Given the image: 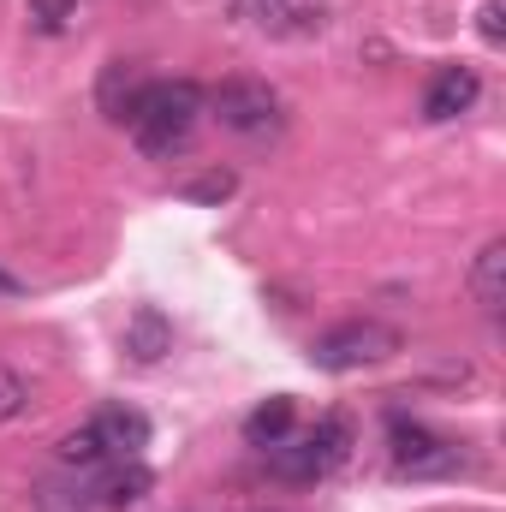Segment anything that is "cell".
Listing matches in <instances>:
<instances>
[{
	"label": "cell",
	"mask_w": 506,
	"mask_h": 512,
	"mask_svg": "<svg viewBox=\"0 0 506 512\" xmlns=\"http://www.w3.org/2000/svg\"><path fill=\"white\" fill-rule=\"evenodd\" d=\"M203 114H209L203 84H191V78H155V84L131 90V102H126L120 120L131 126V137H137L143 155L167 161V155H179V149L191 143V131H197Z\"/></svg>",
	"instance_id": "6da1fadb"
},
{
	"label": "cell",
	"mask_w": 506,
	"mask_h": 512,
	"mask_svg": "<svg viewBox=\"0 0 506 512\" xmlns=\"http://www.w3.org/2000/svg\"><path fill=\"white\" fill-rule=\"evenodd\" d=\"M352 447H358V423L346 411H328L310 429H292L280 447H268V471L292 489H310V483H328L352 459Z\"/></svg>",
	"instance_id": "7a4b0ae2"
},
{
	"label": "cell",
	"mask_w": 506,
	"mask_h": 512,
	"mask_svg": "<svg viewBox=\"0 0 506 512\" xmlns=\"http://www.w3.org/2000/svg\"><path fill=\"white\" fill-rule=\"evenodd\" d=\"M399 346H405V334H399L393 322H381V316H352V322H334V328L316 334L310 364L328 370V376H352V370H376L387 358H399Z\"/></svg>",
	"instance_id": "3957f363"
},
{
	"label": "cell",
	"mask_w": 506,
	"mask_h": 512,
	"mask_svg": "<svg viewBox=\"0 0 506 512\" xmlns=\"http://www.w3.org/2000/svg\"><path fill=\"white\" fill-rule=\"evenodd\" d=\"M209 114L221 120V131L251 137V143H268V137L286 131V102H280V90L262 84V78H221V84L209 90Z\"/></svg>",
	"instance_id": "277c9868"
},
{
	"label": "cell",
	"mask_w": 506,
	"mask_h": 512,
	"mask_svg": "<svg viewBox=\"0 0 506 512\" xmlns=\"http://www.w3.org/2000/svg\"><path fill=\"white\" fill-rule=\"evenodd\" d=\"M387 459H393V477H411V483H423V477H459L471 465V453L459 441H447V435H435V429H423L411 417L387 423Z\"/></svg>",
	"instance_id": "5b68a950"
},
{
	"label": "cell",
	"mask_w": 506,
	"mask_h": 512,
	"mask_svg": "<svg viewBox=\"0 0 506 512\" xmlns=\"http://www.w3.org/2000/svg\"><path fill=\"white\" fill-rule=\"evenodd\" d=\"M233 12L256 36H274V42H304V36H322L328 24V0H233Z\"/></svg>",
	"instance_id": "8992f818"
},
{
	"label": "cell",
	"mask_w": 506,
	"mask_h": 512,
	"mask_svg": "<svg viewBox=\"0 0 506 512\" xmlns=\"http://www.w3.org/2000/svg\"><path fill=\"white\" fill-rule=\"evenodd\" d=\"M477 96H483V78H477L471 66H441V72L429 78V90H423V120L447 126V120L471 114V102H477Z\"/></svg>",
	"instance_id": "52a82bcc"
},
{
	"label": "cell",
	"mask_w": 506,
	"mask_h": 512,
	"mask_svg": "<svg viewBox=\"0 0 506 512\" xmlns=\"http://www.w3.org/2000/svg\"><path fill=\"white\" fill-rule=\"evenodd\" d=\"M149 489H155V471L143 459H108V465H96V501L102 507H137Z\"/></svg>",
	"instance_id": "ba28073f"
},
{
	"label": "cell",
	"mask_w": 506,
	"mask_h": 512,
	"mask_svg": "<svg viewBox=\"0 0 506 512\" xmlns=\"http://www.w3.org/2000/svg\"><path fill=\"white\" fill-rule=\"evenodd\" d=\"M90 429L102 435L108 459H137V453L149 447V417H143V411H131V405H108V411H96V417H90Z\"/></svg>",
	"instance_id": "9c48e42d"
},
{
	"label": "cell",
	"mask_w": 506,
	"mask_h": 512,
	"mask_svg": "<svg viewBox=\"0 0 506 512\" xmlns=\"http://www.w3.org/2000/svg\"><path fill=\"white\" fill-rule=\"evenodd\" d=\"M465 286H471V304H477L483 316H501V304H506V239H489V245L477 251Z\"/></svg>",
	"instance_id": "30bf717a"
},
{
	"label": "cell",
	"mask_w": 506,
	"mask_h": 512,
	"mask_svg": "<svg viewBox=\"0 0 506 512\" xmlns=\"http://www.w3.org/2000/svg\"><path fill=\"white\" fill-rule=\"evenodd\" d=\"M292 429H298V405H292L286 393L262 399L251 417H245V441H251V447H262V453H268V447H280V441H286Z\"/></svg>",
	"instance_id": "8fae6325"
},
{
	"label": "cell",
	"mask_w": 506,
	"mask_h": 512,
	"mask_svg": "<svg viewBox=\"0 0 506 512\" xmlns=\"http://www.w3.org/2000/svg\"><path fill=\"white\" fill-rule=\"evenodd\" d=\"M126 352L137 358V364L167 358V352H173V322H167L161 310H149V304H143V310L126 322Z\"/></svg>",
	"instance_id": "7c38bea8"
},
{
	"label": "cell",
	"mask_w": 506,
	"mask_h": 512,
	"mask_svg": "<svg viewBox=\"0 0 506 512\" xmlns=\"http://www.w3.org/2000/svg\"><path fill=\"white\" fill-rule=\"evenodd\" d=\"M60 465H72V471H96V465H108V447H102V435L84 423V429H72L66 441H60Z\"/></svg>",
	"instance_id": "4fadbf2b"
},
{
	"label": "cell",
	"mask_w": 506,
	"mask_h": 512,
	"mask_svg": "<svg viewBox=\"0 0 506 512\" xmlns=\"http://www.w3.org/2000/svg\"><path fill=\"white\" fill-rule=\"evenodd\" d=\"M30 411V376H18L12 364H0V423H18Z\"/></svg>",
	"instance_id": "5bb4252c"
},
{
	"label": "cell",
	"mask_w": 506,
	"mask_h": 512,
	"mask_svg": "<svg viewBox=\"0 0 506 512\" xmlns=\"http://www.w3.org/2000/svg\"><path fill=\"white\" fill-rule=\"evenodd\" d=\"M30 18H36V30L60 36V30L78 18V0H30Z\"/></svg>",
	"instance_id": "9a60e30c"
},
{
	"label": "cell",
	"mask_w": 506,
	"mask_h": 512,
	"mask_svg": "<svg viewBox=\"0 0 506 512\" xmlns=\"http://www.w3.org/2000/svg\"><path fill=\"white\" fill-rule=\"evenodd\" d=\"M233 185H239L233 173H203V179H191V185H185V197H191V203H227V197H233Z\"/></svg>",
	"instance_id": "2e32d148"
},
{
	"label": "cell",
	"mask_w": 506,
	"mask_h": 512,
	"mask_svg": "<svg viewBox=\"0 0 506 512\" xmlns=\"http://www.w3.org/2000/svg\"><path fill=\"white\" fill-rule=\"evenodd\" d=\"M477 36H483L489 48H501L506 42V6L501 0H483V6H477Z\"/></svg>",
	"instance_id": "e0dca14e"
},
{
	"label": "cell",
	"mask_w": 506,
	"mask_h": 512,
	"mask_svg": "<svg viewBox=\"0 0 506 512\" xmlns=\"http://www.w3.org/2000/svg\"><path fill=\"white\" fill-rule=\"evenodd\" d=\"M0 292H12V280H6V274H0Z\"/></svg>",
	"instance_id": "ac0fdd59"
},
{
	"label": "cell",
	"mask_w": 506,
	"mask_h": 512,
	"mask_svg": "<svg viewBox=\"0 0 506 512\" xmlns=\"http://www.w3.org/2000/svg\"><path fill=\"white\" fill-rule=\"evenodd\" d=\"M251 512H286V507H251Z\"/></svg>",
	"instance_id": "d6986e66"
}]
</instances>
